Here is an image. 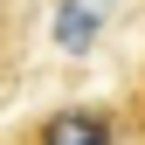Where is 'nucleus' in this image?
<instances>
[{"mask_svg":"<svg viewBox=\"0 0 145 145\" xmlns=\"http://www.w3.org/2000/svg\"><path fill=\"white\" fill-rule=\"evenodd\" d=\"M28 145H118V118L104 104H62V111L35 118Z\"/></svg>","mask_w":145,"mask_h":145,"instance_id":"1","label":"nucleus"},{"mask_svg":"<svg viewBox=\"0 0 145 145\" xmlns=\"http://www.w3.org/2000/svg\"><path fill=\"white\" fill-rule=\"evenodd\" d=\"M97 35H104V0H62L56 7V42L69 48V56L97 48Z\"/></svg>","mask_w":145,"mask_h":145,"instance_id":"2","label":"nucleus"},{"mask_svg":"<svg viewBox=\"0 0 145 145\" xmlns=\"http://www.w3.org/2000/svg\"><path fill=\"white\" fill-rule=\"evenodd\" d=\"M0 28H7V0H0Z\"/></svg>","mask_w":145,"mask_h":145,"instance_id":"3","label":"nucleus"}]
</instances>
